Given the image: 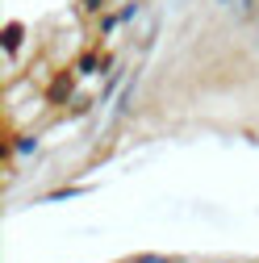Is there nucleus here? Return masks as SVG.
Here are the masks:
<instances>
[{
  "label": "nucleus",
  "mask_w": 259,
  "mask_h": 263,
  "mask_svg": "<svg viewBox=\"0 0 259 263\" xmlns=\"http://www.w3.org/2000/svg\"><path fill=\"white\" fill-rule=\"evenodd\" d=\"M134 263H172V259H155V255H138Z\"/></svg>",
  "instance_id": "1"
},
{
  "label": "nucleus",
  "mask_w": 259,
  "mask_h": 263,
  "mask_svg": "<svg viewBox=\"0 0 259 263\" xmlns=\"http://www.w3.org/2000/svg\"><path fill=\"white\" fill-rule=\"evenodd\" d=\"M221 5H230V0H221Z\"/></svg>",
  "instance_id": "2"
}]
</instances>
